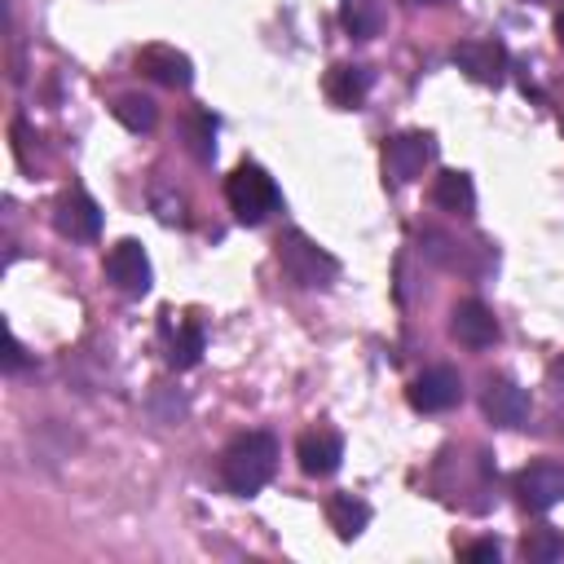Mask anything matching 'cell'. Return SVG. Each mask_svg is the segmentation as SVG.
Here are the masks:
<instances>
[{"label":"cell","instance_id":"obj_21","mask_svg":"<svg viewBox=\"0 0 564 564\" xmlns=\"http://www.w3.org/2000/svg\"><path fill=\"white\" fill-rule=\"evenodd\" d=\"M185 137H189V150L198 159H212L216 154V119L207 110H198V115L185 119Z\"/></svg>","mask_w":564,"mask_h":564},{"label":"cell","instance_id":"obj_26","mask_svg":"<svg viewBox=\"0 0 564 564\" xmlns=\"http://www.w3.org/2000/svg\"><path fill=\"white\" fill-rule=\"evenodd\" d=\"M423 4H441V0H423Z\"/></svg>","mask_w":564,"mask_h":564},{"label":"cell","instance_id":"obj_5","mask_svg":"<svg viewBox=\"0 0 564 564\" xmlns=\"http://www.w3.org/2000/svg\"><path fill=\"white\" fill-rule=\"evenodd\" d=\"M436 154V141L432 132H401V137H388L383 141V176L405 185L414 176H423V167L432 163Z\"/></svg>","mask_w":564,"mask_h":564},{"label":"cell","instance_id":"obj_23","mask_svg":"<svg viewBox=\"0 0 564 564\" xmlns=\"http://www.w3.org/2000/svg\"><path fill=\"white\" fill-rule=\"evenodd\" d=\"M26 366V352H22V344L9 335V352H4V370H22Z\"/></svg>","mask_w":564,"mask_h":564},{"label":"cell","instance_id":"obj_12","mask_svg":"<svg viewBox=\"0 0 564 564\" xmlns=\"http://www.w3.org/2000/svg\"><path fill=\"white\" fill-rule=\"evenodd\" d=\"M449 335L463 348H489L498 339V317L480 300H458L454 313H449Z\"/></svg>","mask_w":564,"mask_h":564},{"label":"cell","instance_id":"obj_1","mask_svg":"<svg viewBox=\"0 0 564 564\" xmlns=\"http://www.w3.org/2000/svg\"><path fill=\"white\" fill-rule=\"evenodd\" d=\"M278 471V441L269 432H242L225 445L220 454V480L229 485V494H260Z\"/></svg>","mask_w":564,"mask_h":564},{"label":"cell","instance_id":"obj_10","mask_svg":"<svg viewBox=\"0 0 564 564\" xmlns=\"http://www.w3.org/2000/svg\"><path fill=\"white\" fill-rule=\"evenodd\" d=\"M137 70L150 75V79L163 84V88H189V79H194L189 57H185L181 48H172V44H145V48L137 53Z\"/></svg>","mask_w":564,"mask_h":564},{"label":"cell","instance_id":"obj_4","mask_svg":"<svg viewBox=\"0 0 564 564\" xmlns=\"http://www.w3.org/2000/svg\"><path fill=\"white\" fill-rule=\"evenodd\" d=\"M516 498L524 511H551L555 502H564V463H551V458H538L529 467L516 471L511 480Z\"/></svg>","mask_w":564,"mask_h":564},{"label":"cell","instance_id":"obj_22","mask_svg":"<svg viewBox=\"0 0 564 564\" xmlns=\"http://www.w3.org/2000/svg\"><path fill=\"white\" fill-rule=\"evenodd\" d=\"M498 555H502V551H498V542H489V538L463 546V560H494V564H498Z\"/></svg>","mask_w":564,"mask_h":564},{"label":"cell","instance_id":"obj_6","mask_svg":"<svg viewBox=\"0 0 564 564\" xmlns=\"http://www.w3.org/2000/svg\"><path fill=\"white\" fill-rule=\"evenodd\" d=\"M106 278L123 291V295H145L150 291V256L137 238H119L110 251H106Z\"/></svg>","mask_w":564,"mask_h":564},{"label":"cell","instance_id":"obj_18","mask_svg":"<svg viewBox=\"0 0 564 564\" xmlns=\"http://www.w3.org/2000/svg\"><path fill=\"white\" fill-rule=\"evenodd\" d=\"M339 22H344V31L352 40H370L383 26V9H379V0H344L339 4Z\"/></svg>","mask_w":564,"mask_h":564},{"label":"cell","instance_id":"obj_7","mask_svg":"<svg viewBox=\"0 0 564 564\" xmlns=\"http://www.w3.org/2000/svg\"><path fill=\"white\" fill-rule=\"evenodd\" d=\"M405 397H410V405H414L419 414H441V410H449V405L463 401V379H458V370H449V366H432V370H423V375L405 388Z\"/></svg>","mask_w":564,"mask_h":564},{"label":"cell","instance_id":"obj_9","mask_svg":"<svg viewBox=\"0 0 564 564\" xmlns=\"http://www.w3.org/2000/svg\"><path fill=\"white\" fill-rule=\"evenodd\" d=\"M454 66L476 84H502L507 48H502V40H463V44H454Z\"/></svg>","mask_w":564,"mask_h":564},{"label":"cell","instance_id":"obj_8","mask_svg":"<svg viewBox=\"0 0 564 564\" xmlns=\"http://www.w3.org/2000/svg\"><path fill=\"white\" fill-rule=\"evenodd\" d=\"M53 225L62 238L70 242H93L101 234V207L84 194V189H66L57 203H53Z\"/></svg>","mask_w":564,"mask_h":564},{"label":"cell","instance_id":"obj_11","mask_svg":"<svg viewBox=\"0 0 564 564\" xmlns=\"http://www.w3.org/2000/svg\"><path fill=\"white\" fill-rule=\"evenodd\" d=\"M295 458H300L304 476H330L344 458V436L335 427H308L295 445Z\"/></svg>","mask_w":564,"mask_h":564},{"label":"cell","instance_id":"obj_19","mask_svg":"<svg viewBox=\"0 0 564 564\" xmlns=\"http://www.w3.org/2000/svg\"><path fill=\"white\" fill-rule=\"evenodd\" d=\"M110 115H115L128 132H150V128L159 123V106H154L150 97H141V93H123V97H115Z\"/></svg>","mask_w":564,"mask_h":564},{"label":"cell","instance_id":"obj_3","mask_svg":"<svg viewBox=\"0 0 564 564\" xmlns=\"http://www.w3.org/2000/svg\"><path fill=\"white\" fill-rule=\"evenodd\" d=\"M278 264L295 286H330L335 273H339V260L326 247H317L308 234H300V229L278 238Z\"/></svg>","mask_w":564,"mask_h":564},{"label":"cell","instance_id":"obj_13","mask_svg":"<svg viewBox=\"0 0 564 564\" xmlns=\"http://www.w3.org/2000/svg\"><path fill=\"white\" fill-rule=\"evenodd\" d=\"M480 410L498 427H520L529 419V392L520 383H511V379H489V388L480 397Z\"/></svg>","mask_w":564,"mask_h":564},{"label":"cell","instance_id":"obj_15","mask_svg":"<svg viewBox=\"0 0 564 564\" xmlns=\"http://www.w3.org/2000/svg\"><path fill=\"white\" fill-rule=\"evenodd\" d=\"M432 203H436L441 212H449V216H471V212H476V185H471V176L458 172V167L441 172V176L432 181Z\"/></svg>","mask_w":564,"mask_h":564},{"label":"cell","instance_id":"obj_14","mask_svg":"<svg viewBox=\"0 0 564 564\" xmlns=\"http://www.w3.org/2000/svg\"><path fill=\"white\" fill-rule=\"evenodd\" d=\"M370 93V70L366 66H352V62H339L326 70V97L339 106V110H357Z\"/></svg>","mask_w":564,"mask_h":564},{"label":"cell","instance_id":"obj_25","mask_svg":"<svg viewBox=\"0 0 564 564\" xmlns=\"http://www.w3.org/2000/svg\"><path fill=\"white\" fill-rule=\"evenodd\" d=\"M555 35H560V44H564V4H560V13H555Z\"/></svg>","mask_w":564,"mask_h":564},{"label":"cell","instance_id":"obj_16","mask_svg":"<svg viewBox=\"0 0 564 564\" xmlns=\"http://www.w3.org/2000/svg\"><path fill=\"white\" fill-rule=\"evenodd\" d=\"M326 520H330L335 538L352 542V538L366 533V524H370V507H366L357 494H335V498L326 502Z\"/></svg>","mask_w":564,"mask_h":564},{"label":"cell","instance_id":"obj_24","mask_svg":"<svg viewBox=\"0 0 564 564\" xmlns=\"http://www.w3.org/2000/svg\"><path fill=\"white\" fill-rule=\"evenodd\" d=\"M546 379H551V388H560V392H564V357H555V361L546 366Z\"/></svg>","mask_w":564,"mask_h":564},{"label":"cell","instance_id":"obj_2","mask_svg":"<svg viewBox=\"0 0 564 564\" xmlns=\"http://www.w3.org/2000/svg\"><path fill=\"white\" fill-rule=\"evenodd\" d=\"M225 198H229V212L242 220V225H260L269 220V212H278L282 194L273 185V176L260 167V163H238L225 181Z\"/></svg>","mask_w":564,"mask_h":564},{"label":"cell","instance_id":"obj_17","mask_svg":"<svg viewBox=\"0 0 564 564\" xmlns=\"http://www.w3.org/2000/svg\"><path fill=\"white\" fill-rule=\"evenodd\" d=\"M198 357H203V326L194 317L176 322V330L167 326V361L176 370H189V366H198Z\"/></svg>","mask_w":564,"mask_h":564},{"label":"cell","instance_id":"obj_20","mask_svg":"<svg viewBox=\"0 0 564 564\" xmlns=\"http://www.w3.org/2000/svg\"><path fill=\"white\" fill-rule=\"evenodd\" d=\"M520 555H524L529 564H555V560L564 555V533L551 529V524H538V529H529V533L520 538Z\"/></svg>","mask_w":564,"mask_h":564}]
</instances>
